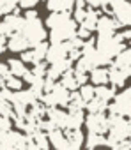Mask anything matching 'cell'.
I'll list each match as a JSON object with an SVG mask.
<instances>
[{"label":"cell","mask_w":131,"mask_h":150,"mask_svg":"<svg viewBox=\"0 0 131 150\" xmlns=\"http://www.w3.org/2000/svg\"><path fill=\"white\" fill-rule=\"evenodd\" d=\"M46 117L60 129H66V118H68V113L64 110H60L58 106H53V108H46Z\"/></svg>","instance_id":"obj_17"},{"label":"cell","mask_w":131,"mask_h":150,"mask_svg":"<svg viewBox=\"0 0 131 150\" xmlns=\"http://www.w3.org/2000/svg\"><path fill=\"white\" fill-rule=\"evenodd\" d=\"M7 65H9L11 74H14V76H18V78H21L23 74L28 71V69H27V65H25V62H23L21 58H9Z\"/></svg>","instance_id":"obj_24"},{"label":"cell","mask_w":131,"mask_h":150,"mask_svg":"<svg viewBox=\"0 0 131 150\" xmlns=\"http://www.w3.org/2000/svg\"><path fill=\"white\" fill-rule=\"evenodd\" d=\"M23 23H25V18L20 13H9V14L4 16L2 21H0V32H2L4 35H9L13 32L21 30Z\"/></svg>","instance_id":"obj_8"},{"label":"cell","mask_w":131,"mask_h":150,"mask_svg":"<svg viewBox=\"0 0 131 150\" xmlns=\"http://www.w3.org/2000/svg\"><path fill=\"white\" fill-rule=\"evenodd\" d=\"M78 88H80L78 92H80V96L83 97V101H85V103H87V101H90V99L94 97V85H87V83H83V85H80Z\"/></svg>","instance_id":"obj_27"},{"label":"cell","mask_w":131,"mask_h":150,"mask_svg":"<svg viewBox=\"0 0 131 150\" xmlns=\"http://www.w3.org/2000/svg\"><path fill=\"white\" fill-rule=\"evenodd\" d=\"M39 4V0H18V6L23 9H32Z\"/></svg>","instance_id":"obj_31"},{"label":"cell","mask_w":131,"mask_h":150,"mask_svg":"<svg viewBox=\"0 0 131 150\" xmlns=\"http://www.w3.org/2000/svg\"><path fill=\"white\" fill-rule=\"evenodd\" d=\"M110 64H113L115 67L122 69V71L126 72V76L131 78V48H124V50H120L119 55H115V57L112 58Z\"/></svg>","instance_id":"obj_10"},{"label":"cell","mask_w":131,"mask_h":150,"mask_svg":"<svg viewBox=\"0 0 131 150\" xmlns=\"http://www.w3.org/2000/svg\"><path fill=\"white\" fill-rule=\"evenodd\" d=\"M9 129H13V118L0 115V131H9Z\"/></svg>","instance_id":"obj_30"},{"label":"cell","mask_w":131,"mask_h":150,"mask_svg":"<svg viewBox=\"0 0 131 150\" xmlns=\"http://www.w3.org/2000/svg\"><path fill=\"white\" fill-rule=\"evenodd\" d=\"M110 67H108V81L113 85V87H124V83H126V80H127V76H126V72L122 71V69H119V67H115L113 64H108Z\"/></svg>","instance_id":"obj_16"},{"label":"cell","mask_w":131,"mask_h":150,"mask_svg":"<svg viewBox=\"0 0 131 150\" xmlns=\"http://www.w3.org/2000/svg\"><path fill=\"white\" fill-rule=\"evenodd\" d=\"M106 145V136L105 134H99V132H90L87 134V139H85V146L89 150L96 148V146H105Z\"/></svg>","instance_id":"obj_23"},{"label":"cell","mask_w":131,"mask_h":150,"mask_svg":"<svg viewBox=\"0 0 131 150\" xmlns=\"http://www.w3.org/2000/svg\"><path fill=\"white\" fill-rule=\"evenodd\" d=\"M11 74V71H9V65L7 64H0V76H2L4 80Z\"/></svg>","instance_id":"obj_34"},{"label":"cell","mask_w":131,"mask_h":150,"mask_svg":"<svg viewBox=\"0 0 131 150\" xmlns=\"http://www.w3.org/2000/svg\"><path fill=\"white\" fill-rule=\"evenodd\" d=\"M85 120L83 110H68V118H66V129H80Z\"/></svg>","instance_id":"obj_18"},{"label":"cell","mask_w":131,"mask_h":150,"mask_svg":"<svg viewBox=\"0 0 131 150\" xmlns=\"http://www.w3.org/2000/svg\"><path fill=\"white\" fill-rule=\"evenodd\" d=\"M4 87H6V80L0 76V88H4Z\"/></svg>","instance_id":"obj_37"},{"label":"cell","mask_w":131,"mask_h":150,"mask_svg":"<svg viewBox=\"0 0 131 150\" xmlns=\"http://www.w3.org/2000/svg\"><path fill=\"white\" fill-rule=\"evenodd\" d=\"M32 65H34V67H32V72L36 74V76H41V78L46 76V69H48V62H46V60L36 62V64H32Z\"/></svg>","instance_id":"obj_28"},{"label":"cell","mask_w":131,"mask_h":150,"mask_svg":"<svg viewBox=\"0 0 131 150\" xmlns=\"http://www.w3.org/2000/svg\"><path fill=\"white\" fill-rule=\"evenodd\" d=\"M44 23L50 28L48 34L50 42H64L71 39L73 35H76L78 23L69 13H51Z\"/></svg>","instance_id":"obj_1"},{"label":"cell","mask_w":131,"mask_h":150,"mask_svg":"<svg viewBox=\"0 0 131 150\" xmlns=\"http://www.w3.org/2000/svg\"><path fill=\"white\" fill-rule=\"evenodd\" d=\"M113 103L108 104V113H117V115H122V117H127L131 113V87H127L124 92L120 94H115Z\"/></svg>","instance_id":"obj_5"},{"label":"cell","mask_w":131,"mask_h":150,"mask_svg":"<svg viewBox=\"0 0 131 150\" xmlns=\"http://www.w3.org/2000/svg\"><path fill=\"white\" fill-rule=\"evenodd\" d=\"M6 87L9 90H20V88H23V80H20L14 74H9L6 78Z\"/></svg>","instance_id":"obj_26"},{"label":"cell","mask_w":131,"mask_h":150,"mask_svg":"<svg viewBox=\"0 0 131 150\" xmlns=\"http://www.w3.org/2000/svg\"><path fill=\"white\" fill-rule=\"evenodd\" d=\"M129 41H131V28H129Z\"/></svg>","instance_id":"obj_38"},{"label":"cell","mask_w":131,"mask_h":150,"mask_svg":"<svg viewBox=\"0 0 131 150\" xmlns=\"http://www.w3.org/2000/svg\"><path fill=\"white\" fill-rule=\"evenodd\" d=\"M119 28H120V25L113 16L105 14V16L98 18V23H96V32L98 34H115Z\"/></svg>","instance_id":"obj_11"},{"label":"cell","mask_w":131,"mask_h":150,"mask_svg":"<svg viewBox=\"0 0 131 150\" xmlns=\"http://www.w3.org/2000/svg\"><path fill=\"white\" fill-rule=\"evenodd\" d=\"M66 57H68V48H66V42H51V44H48L46 57H44V60L48 64L58 62V60H62Z\"/></svg>","instance_id":"obj_12"},{"label":"cell","mask_w":131,"mask_h":150,"mask_svg":"<svg viewBox=\"0 0 131 150\" xmlns=\"http://www.w3.org/2000/svg\"><path fill=\"white\" fill-rule=\"evenodd\" d=\"M66 132V139H68V146L69 150H78L82 145H83V132H82V127L80 129H64Z\"/></svg>","instance_id":"obj_14"},{"label":"cell","mask_w":131,"mask_h":150,"mask_svg":"<svg viewBox=\"0 0 131 150\" xmlns=\"http://www.w3.org/2000/svg\"><path fill=\"white\" fill-rule=\"evenodd\" d=\"M76 35H78V37H82V39H89V37H90V30H87L85 27H82V25H80V27L76 28Z\"/></svg>","instance_id":"obj_33"},{"label":"cell","mask_w":131,"mask_h":150,"mask_svg":"<svg viewBox=\"0 0 131 150\" xmlns=\"http://www.w3.org/2000/svg\"><path fill=\"white\" fill-rule=\"evenodd\" d=\"M46 136H48V141H50V145H51V146H55V148H58V150H69L64 129L55 127V129L48 131V132H46Z\"/></svg>","instance_id":"obj_13"},{"label":"cell","mask_w":131,"mask_h":150,"mask_svg":"<svg viewBox=\"0 0 131 150\" xmlns=\"http://www.w3.org/2000/svg\"><path fill=\"white\" fill-rule=\"evenodd\" d=\"M76 23H82V20L85 18V7H75V14H73Z\"/></svg>","instance_id":"obj_32"},{"label":"cell","mask_w":131,"mask_h":150,"mask_svg":"<svg viewBox=\"0 0 131 150\" xmlns=\"http://www.w3.org/2000/svg\"><path fill=\"white\" fill-rule=\"evenodd\" d=\"M60 83L68 88V90H76L78 88V83H76V78H75V69L71 67V69H68V71H64L62 74H60Z\"/></svg>","instance_id":"obj_22"},{"label":"cell","mask_w":131,"mask_h":150,"mask_svg":"<svg viewBox=\"0 0 131 150\" xmlns=\"http://www.w3.org/2000/svg\"><path fill=\"white\" fill-rule=\"evenodd\" d=\"M115 94H117V87H113V85L112 87H106V83L105 85H94V96L106 101V103L112 101Z\"/></svg>","instance_id":"obj_21"},{"label":"cell","mask_w":131,"mask_h":150,"mask_svg":"<svg viewBox=\"0 0 131 150\" xmlns=\"http://www.w3.org/2000/svg\"><path fill=\"white\" fill-rule=\"evenodd\" d=\"M69 96H71V90H68L60 81L58 83L55 81V85L48 92H44L39 101L46 108H53V106H64L66 108V106H68V103H69Z\"/></svg>","instance_id":"obj_4"},{"label":"cell","mask_w":131,"mask_h":150,"mask_svg":"<svg viewBox=\"0 0 131 150\" xmlns=\"http://www.w3.org/2000/svg\"><path fill=\"white\" fill-rule=\"evenodd\" d=\"M112 16L120 27H131V2L129 0H110Z\"/></svg>","instance_id":"obj_6"},{"label":"cell","mask_w":131,"mask_h":150,"mask_svg":"<svg viewBox=\"0 0 131 150\" xmlns=\"http://www.w3.org/2000/svg\"><path fill=\"white\" fill-rule=\"evenodd\" d=\"M46 9L50 13H71L75 9V0H46Z\"/></svg>","instance_id":"obj_15"},{"label":"cell","mask_w":131,"mask_h":150,"mask_svg":"<svg viewBox=\"0 0 131 150\" xmlns=\"http://www.w3.org/2000/svg\"><path fill=\"white\" fill-rule=\"evenodd\" d=\"M98 18H99V11L94 9V7H89V6H87V7H85V18H83L82 23H78V25H82V27H85L87 30L94 32V30H96Z\"/></svg>","instance_id":"obj_20"},{"label":"cell","mask_w":131,"mask_h":150,"mask_svg":"<svg viewBox=\"0 0 131 150\" xmlns=\"http://www.w3.org/2000/svg\"><path fill=\"white\" fill-rule=\"evenodd\" d=\"M6 42H7V35H4L2 32H0V55H2V53H4V51L7 50Z\"/></svg>","instance_id":"obj_35"},{"label":"cell","mask_w":131,"mask_h":150,"mask_svg":"<svg viewBox=\"0 0 131 150\" xmlns=\"http://www.w3.org/2000/svg\"><path fill=\"white\" fill-rule=\"evenodd\" d=\"M7 37H9V39H7L6 46H7V50H9V51L21 53V51H25V50H28V48H30V44H28V41H27V37L23 35V32H21V30L13 32V34H9Z\"/></svg>","instance_id":"obj_9"},{"label":"cell","mask_w":131,"mask_h":150,"mask_svg":"<svg viewBox=\"0 0 131 150\" xmlns=\"http://www.w3.org/2000/svg\"><path fill=\"white\" fill-rule=\"evenodd\" d=\"M101 2H103V0H85V4H87L89 7H94V9H99Z\"/></svg>","instance_id":"obj_36"},{"label":"cell","mask_w":131,"mask_h":150,"mask_svg":"<svg viewBox=\"0 0 131 150\" xmlns=\"http://www.w3.org/2000/svg\"><path fill=\"white\" fill-rule=\"evenodd\" d=\"M89 80L94 85H105V83H108V67L98 65V67L90 69L89 71Z\"/></svg>","instance_id":"obj_19"},{"label":"cell","mask_w":131,"mask_h":150,"mask_svg":"<svg viewBox=\"0 0 131 150\" xmlns=\"http://www.w3.org/2000/svg\"><path fill=\"white\" fill-rule=\"evenodd\" d=\"M96 50L106 57L108 60H112L115 55H119L120 50H124V37L122 34H99V37L96 39Z\"/></svg>","instance_id":"obj_3"},{"label":"cell","mask_w":131,"mask_h":150,"mask_svg":"<svg viewBox=\"0 0 131 150\" xmlns=\"http://www.w3.org/2000/svg\"><path fill=\"white\" fill-rule=\"evenodd\" d=\"M73 69H75V67H73ZM75 78H76L78 87H80V85H83V83H87V81H89V72H83V71L75 69Z\"/></svg>","instance_id":"obj_29"},{"label":"cell","mask_w":131,"mask_h":150,"mask_svg":"<svg viewBox=\"0 0 131 150\" xmlns=\"http://www.w3.org/2000/svg\"><path fill=\"white\" fill-rule=\"evenodd\" d=\"M23 18H25V23H23V27H21V32H23V35L27 37L28 44L34 46V44H37V42H41V41H46L48 34H46L44 23L41 21L37 11L27 9V13L23 14Z\"/></svg>","instance_id":"obj_2"},{"label":"cell","mask_w":131,"mask_h":150,"mask_svg":"<svg viewBox=\"0 0 131 150\" xmlns=\"http://www.w3.org/2000/svg\"><path fill=\"white\" fill-rule=\"evenodd\" d=\"M85 108H87V111H89V113H98V111H106V108H108V103L94 96V97H92L90 101H87V104H85Z\"/></svg>","instance_id":"obj_25"},{"label":"cell","mask_w":131,"mask_h":150,"mask_svg":"<svg viewBox=\"0 0 131 150\" xmlns=\"http://www.w3.org/2000/svg\"><path fill=\"white\" fill-rule=\"evenodd\" d=\"M83 124L87 125V129L90 132H99V134H106L108 132V117L105 115V111L89 113L85 117Z\"/></svg>","instance_id":"obj_7"}]
</instances>
